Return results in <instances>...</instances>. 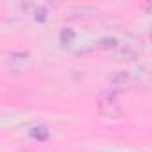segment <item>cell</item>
Returning <instances> with one entry per match:
<instances>
[{
    "label": "cell",
    "instance_id": "obj_1",
    "mask_svg": "<svg viewBox=\"0 0 152 152\" xmlns=\"http://www.w3.org/2000/svg\"><path fill=\"white\" fill-rule=\"evenodd\" d=\"M29 134H31V138H34L38 141H45L48 138V129L43 127V125H36V127H32L29 131Z\"/></svg>",
    "mask_w": 152,
    "mask_h": 152
},
{
    "label": "cell",
    "instance_id": "obj_2",
    "mask_svg": "<svg viewBox=\"0 0 152 152\" xmlns=\"http://www.w3.org/2000/svg\"><path fill=\"white\" fill-rule=\"evenodd\" d=\"M72 39H73V31H70V29H64V31L61 32V43H64V45H70V43H72Z\"/></svg>",
    "mask_w": 152,
    "mask_h": 152
},
{
    "label": "cell",
    "instance_id": "obj_3",
    "mask_svg": "<svg viewBox=\"0 0 152 152\" xmlns=\"http://www.w3.org/2000/svg\"><path fill=\"white\" fill-rule=\"evenodd\" d=\"M127 79H129V77H127V73H124V72H122V73H118L116 77L113 79V84H115V86H118V84H124Z\"/></svg>",
    "mask_w": 152,
    "mask_h": 152
},
{
    "label": "cell",
    "instance_id": "obj_4",
    "mask_svg": "<svg viewBox=\"0 0 152 152\" xmlns=\"http://www.w3.org/2000/svg\"><path fill=\"white\" fill-rule=\"evenodd\" d=\"M47 11L45 9H39V11H36V20H39V22H45V18H47V15H45Z\"/></svg>",
    "mask_w": 152,
    "mask_h": 152
}]
</instances>
